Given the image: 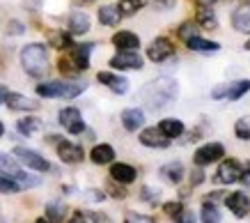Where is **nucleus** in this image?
<instances>
[{"label":"nucleus","instance_id":"1","mask_svg":"<svg viewBox=\"0 0 250 223\" xmlns=\"http://www.w3.org/2000/svg\"><path fill=\"white\" fill-rule=\"evenodd\" d=\"M140 99L154 111H161V108H166L167 104H172L177 99V83L170 81V78H156V81H152V83H147L143 88Z\"/></svg>","mask_w":250,"mask_h":223},{"label":"nucleus","instance_id":"2","mask_svg":"<svg viewBox=\"0 0 250 223\" xmlns=\"http://www.w3.org/2000/svg\"><path fill=\"white\" fill-rule=\"evenodd\" d=\"M21 65L28 76H44L48 71V51H46L44 44H28L21 51Z\"/></svg>","mask_w":250,"mask_h":223},{"label":"nucleus","instance_id":"3","mask_svg":"<svg viewBox=\"0 0 250 223\" xmlns=\"http://www.w3.org/2000/svg\"><path fill=\"white\" fill-rule=\"evenodd\" d=\"M85 90V83L76 81H48L37 85V94L46 99H74Z\"/></svg>","mask_w":250,"mask_h":223},{"label":"nucleus","instance_id":"4","mask_svg":"<svg viewBox=\"0 0 250 223\" xmlns=\"http://www.w3.org/2000/svg\"><path fill=\"white\" fill-rule=\"evenodd\" d=\"M0 175L12 177L16 184H19V189H35V186L42 184V182H39V177L23 173L21 166L14 163V159H12L9 154H2V152H0Z\"/></svg>","mask_w":250,"mask_h":223},{"label":"nucleus","instance_id":"5","mask_svg":"<svg viewBox=\"0 0 250 223\" xmlns=\"http://www.w3.org/2000/svg\"><path fill=\"white\" fill-rule=\"evenodd\" d=\"M241 175H243L241 163L236 161V159H225L218 166L216 182H220V184H236V182H241Z\"/></svg>","mask_w":250,"mask_h":223},{"label":"nucleus","instance_id":"6","mask_svg":"<svg viewBox=\"0 0 250 223\" xmlns=\"http://www.w3.org/2000/svg\"><path fill=\"white\" fill-rule=\"evenodd\" d=\"M248 92H250V81H234V83H229V85H218L211 92V97L213 99L234 101V99H241L243 94H248Z\"/></svg>","mask_w":250,"mask_h":223},{"label":"nucleus","instance_id":"7","mask_svg":"<svg viewBox=\"0 0 250 223\" xmlns=\"http://www.w3.org/2000/svg\"><path fill=\"white\" fill-rule=\"evenodd\" d=\"M14 156L23 166H28L32 170H39V173H46V170H51V163L46 161L42 154L32 152V150H25V147H14Z\"/></svg>","mask_w":250,"mask_h":223},{"label":"nucleus","instance_id":"8","mask_svg":"<svg viewBox=\"0 0 250 223\" xmlns=\"http://www.w3.org/2000/svg\"><path fill=\"white\" fill-rule=\"evenodd\" d=\"M58 120H60V124L69 131V134H83V131H85L83 115H81V111H78V108H74V106L62 108L60 115H58Z\"/></svg>","mask_w":250,"mask_h":223},{"label":"nucleus","instance_id":"9","mask_svg":"<svg viewBox=\"0 0 250 223\" xmlns=\"http://www.w3.org/2000/svg\"><path fill=\"white\" fill-rule=\"evenodd\" d=\"M223 156H225V147L220 145V143H209V145L197 147L195 163L200 166V168H205V166H209V163H216L218 159H223Z\"/></svg>","mask_w":250,"mask_h":223},{"label":"nucleus","instance_id":"10","mask_svg":"<svg viewBox=\"0 0 250 223\" xmlns=\"http://www.w3.org/2000/svg\"><path fill=\"white\" fill-rule=\"evenodd\" d=\"M225 205H228V209L236 219H243V216H248V212H250V196L246 191H234L225 198Z\"/></svg>","mask_w":250,"mask_h":223},{"label":"nucleus","instance_id":"11","mask_svg":"<svg viewBox=\"0 0 250 223\" xmlns=\"http://www.w3.org/2000/svg\"><path fill=\"white\" fill-rule=\"evenodd\" d=\"M140 143L145 147H154V150H166L170 147V138L159 129V127H149V129L140 131Z\"/></svg>","mask_w":250,"mask_h":223},{"label":"nucleus","instance_id":"12","mask_svg":"<svg viewBox=\"0 0 250 223\" xmlns=\"http://www.w3.org/2000/svg\"><path fill=\"white\" fill-rule=\"evenodd\" d=\"M58 156H60L64 163H71V166H74V163L83 161L85 152H83V147L76 145V143H69V140L58 138Z\"/></svg>","mask_w":250,"mask_h":223},{"label":"nucleus","instance_id":"13","mask_svg":"<svg viewBox=\"0 0 250 223\" xmlns=\"http://www.w3.org/2000/svg\"><path fill=\"white\" fill-rule=\"evenodd\" d=\"M172 53H174V46L167 37L154 39L152 44H149V48H147V55H149V60L152 62H163V60H167Z\"/></svg>","mask_w":250,"mask_h":223},{"label":"nucleus","instance_id":"14","mask_svg":"<svg viewBox=\"0 0 250 223\" xmlns=\"http://www.w3.org/2000/svg\"><path fill=\"white\" fill-rule=\"evenodd\" d=\"M110 67L113 69H140L143 67V58L133 51H122V53L110 58Z\"/></svg>","mask_w":250,"mask_h":223},{"label":"nucleus","instance_id":"15","mask_svg":"<svg viewBox=\"0 0 250 223\" xmlns=\"http://www.w3.org/2000/svg\"><path fill=\"white\" fill-rule=\"evenodd\" d=\"M97 78H99V83L108 85L115 94H126L129 92V81H126L124 76H117V74H110V71H101Z\"/></svg>","mask_w":250,"mask_h":223},{"label":"nucleus","instance_id":"16","mask_svg":"<svg viewBox=\"0 0 250 223\" xmlns=\"http://www.w3.org/2000/svg\"><path fill=\"white\" fill-rule=\"evenodd\" d=\"M136 168L129 163H113L110 166V177L117 184H131V182H136Z\"/></svg>","mask_w":250,"mask_h":223},{"label":"nucleus","instance_id":"17","mask_svg":"<svg viewBox=\"0 0 250 223\" xmlns=\"http://www.w3.org/2000/svg\"><path fill=\"white\" fill-rule=\"evenodd\" d=\"M113 44L120 48V51H136V48L140 46V39H138L136 32L120 30L117 35H113Z\"/></svg>","mask_w":250,"mask_h":223},{"label":"nucleus","instance_id":"18","mask_svg":"<svg viewBox=\"0 0 250 223\" xmlns=\"http://www.w3.org/2000/svg\"><path fill=\"white\" fill-rule=\"evenodd\" d=\"M5 104H7L9 111H35V108H39V104L35 99H28V97L14 94V92H7Z\"/></svg>","mask_w":250,"mask_h":223},{"label":"nucleus","instance_id":"19","mask_svg":"<svg viewBox=\"0 0 250 223\" xmlns=\"http://www.w3.org/2000/svg\"><path fill=\"white\" fill-rule=\"evenodd\" d=\"M122 124H124V129L126 131H136L140 129L145 124V113L140 108H126L124 113H122Z\"/></svg>","mask_w":250,"mask_h":223},{"label":"nucleus","instance_id":"20","mask_svg":"<svg viewBox=\"0 0 250 223\" xmlns=\"http://www.w3.org/2000/svg\"><path fill=\"white\" fill-rule=\"evenodd\" d=\"M92 163H97V166H106V163H113L115 161V150L108 143H99L94 145L92 150Z\"/></svg>","mask_w":250,"mask_h":223},{"label":"nucleus","instance_id":"21","mask_svg":"<svg viewBox=\"0 0 250 223\" xmlns=\"http://www.w3.org/2000/svg\"><path fill=\"white\" fill-rule=\"evenodd\" d=\"M94 48V44H81L71 51V62L76 65L78 71H83L90 67V51Z\"/></svg>","mask_w":250,"mask_h":223},{"label":"nucleus","instance_id":"22","mask_svg":"<svg viewBox=\"0 0 250 223\" xmlns=\"http://www.w3.org/2000/svg\"><path fill=\"white\" fill-rule=\"evenodd\" d=\"M69 30H71V35H85L90 30V16L85 12H74L69 16Z\"/></svg>","mask_w":250,"mask_h":223},{"label":"nucleus","instance_id":"23","mask_svg":"<svg viewBox=\"0 0 250 223\" xmlns=\"http://www.w3.org/2000/svg\"><path fill=\"white\" fill-rule=\"evenodd\" d=\"M159 129L166 134L167 138H179L184 134V122L182 120H174V117H166V120H161L159 122Z\"/></svg>","mask_w":250,"mask_h":223},{"label":"nucleus","instance_id":"24","mask_svg":"<svg viewBox=\"0 0 250 223\" xmlns=\"http://www.w3.org/2000/svg\"><path fill=\"white\" fill-rule=\"evenodd\" d=\"M186 46H188L190 51H195V53H211V51H218L220 44H218V42L202 39L200 35H197V37H190L188 42H186Z\"/></svg>","mask_w":250,"mask_h":223},{"label":"nucleus","instance_id":"25","mask_svg":"<svg viewBox=\"0 0 250 223\" xmlns=\"http://www.w3.org/2000/svg\"><path fill=\"white\" fill-rule=\"evenodd\" d=\"M232 23H234V28L239 32L250 35V5H243V7L236 9L234 16H232Z\"/></svg>","mask_w":250,"mask_h":223},{"label":"nucleus","instance_id":"26","mask_svg":"<svg viewBox=\"0 0 250 223\" xmlns=\"http://www.w3.org/2000/svg\"><path fill=\"white\" fill-rule=\"evenodd\" d=\"M197 23L202 25L205 30H216L218 28V19H216L211 7H200L197 5Z\"/></svg>","mask_w":250,"mask_h":223},{"label":"nucleus","instance_id":"27","mask_svg":"<svg viewBox=\"0 0 250 223\" xmlns=\"http://www.w3.org/2000/svg\"><path fill=\"white\" fill-rule=\"evenodd\" d=\"M120 9H117V5H104V7L99 9V21L104 25H117L120 23Z\"/></svg>","mask_w":250,"mask_h":223},{"label":"nucleus","instance_id":"28","mask_svg":"<svg viewBox=\"0 0 250 223\" xmlns=\"http://www.w3.org/2000/svg\"><path fill=\"white\" fill-rule=\"evenodd\" d=\"M161 175L166 177L167 182H172V184H177V182H182V177H184V166H182L179 161L166 163V166L161 168Z\"/></svg>","mask_w":250,"mask_h":223},{"label":"nucleus","instance_id":"29","mask_svg":"<svg viewBox=\"0 0 250 223\" xmlns=\"http://www.w3.org/2000/svg\"><path fill=\"white\" fill-rule=\"evenodd\" d=\"M64 214H67V205L60 202V200H51V202L46 205V219L60 223L62 219H64Z\"/></svg>","mask_w":250,"mask_h":223},{"label":"nucleus","instance_id":"30","mask_svg":"<svg viewBox=\"0 0 250 223\" xmlns=\"http://www.w3.org/2000/svg\"><path fill=\"white\" fill-rule=\"evenodd\" d=\"M19 134H23V136H35L39 129H42V120L39 117H23V120H19Z\"/></svg>","mask_w":250,"mask_h":223},{"label":"nucleus","instance_id":"31","mask_svg":"<svg viewBox=\"0 0 250 223\" xmlns=\"http://www.w3.org/2000/svg\"><path fill=\"white\" fill-rule=\"evenodd\" d=\"M145 5H147V0H122L120 5H117V9H120L122 16H133L138 9H143Z\"/></svg>","mask_w":250,"mask_h":223},{"label":"nucleus","instance_id":"32","mask_svg":"<svg viewBox=\"0 0 250 223\" xmlns=\"http://www.w3.org/2000/svg\"><path fill=\"white\" fill-rule=\"evenodd\" d=\"M202 223H220V212H218V207L213 205V202H209L207 200L205 205H202Z\"/></svg>","mask_w":250,"mask_h":223},{"label":"nucleus","instance_id":"33","mask_svg":"<svg viewBox=\"0 0 250 223\" xmlns=\"http://www.w3.org/2000/svg\"><path fill=\"white\" fill-rule=\"evenodd\" d=\"M48 39H51V44H53L55 48H69L71 44H74L71 35H67V32H51Z\"/></svg>","mask_w":250,"mask_h":223},{"label":"nucleus","instance_id":"34","mask_svg":"<svg viewBox=\"0 0 250 223\" xmlns=\"http://www.w3.org/2000/svg\"><path fill=\"white\" fill-rule=\"evenodd\" d=\"M234 134L241 140H250V117H241V120H236Z\"/></svg>","mask_w":250,"mask_h":223},{"label":"nucleus","instance_id":"35","mask_svg":"<svg viewBox=\"0 0 250 223\" xmlns=\"http://www.w3.org/2000/svg\"><path fill=\"white\" fill-rule=\"evenodd\" d=\"M177 35L184 39V42H188L190 37H197V28L193 25V21H186V23L179 25V30H177Z\"/></svg>","mask_w":250,"mask_h":223},{"label":"nucleus","instance_id":"36","mask_svg":"<svg viewBox=\"0 0 250 223\" xmlns=\"http://www.w3.org/2000/svg\"><path fill=\"white\" fill-rule=\"evenodd\" d=\"M19 191V184H16L12 177L0 175V193H16Z\"/></svg>","mask_w":250,"mask_h":223},{"label":"nucleus","instance_id":"37","mask_svg":"<svg viewBox=\"0 0 250 223\" xmlns=\"http://www.w3.org/2000/svg\"><path fill=\"white\" fill-rule=\"evenodd\" d=\"M172 223H195V214L190 209H182L177 216H172Z\"/></svg>","mask_w":250,"mask_h":223},{"label":"nucleus","instance_id":"38","mask_svg":"<svg viewBox=\"0 0 250 223\" xmlns=\"http://www.w3.org/2000/svg\"><path fill=\"white\" fill-rule=\"evenodd\" d=\"M182 209H184V205L179 202V200H174V202H166V205H163V212H166L167 216H177Z\"/></svg>","mask_w":250,"mask_h":223},{"label":"nucleus","instance_id":"39","mask_svg":"<svg viewBox=\"0 0 250 223\" xmlns=\"http://www.w3.org/2000/svg\"><path fill=\"white\" fill-rule=\"evenodd\" d=\"M161 193L156 191V189H149V186H145L143 189V198H145V202H156V198H159Z\"/></svg>","mask_w":250,"mask_h":223},{"label":"nucleus","instance_id":"40","mask_svg":"<svg viewBox=\"0 0 250 223\" xmlns=\"http://www.w3.org/2000/svg\"><path fill=\"white\" fill-rule=\"evenodd\" d=\"M126 223H154L149 216H140V214H133V212H129L126 214Z\"/></svg>","mask_w":250,"mask_h":223},{"label":"nucleus","instance_id":"41","mask_svg":"<svg viewBox=\"0 0 250 223\" xmlns=\"http://www.w3.org/2000/svg\"><path fill=\"white\" fill-rule=\"evenodd\" d=\"M202 179H205V173H202V168L197 166L193 173H190V184L193 186H197V184H202Z\"/></svg>","mask_w":250,"mask_h":223},{"label":"nucleus","instance_id":"42","mask_svg":"<svg viewBox=\"0 0 250 223\" xmlns=\"http://www.w3.org/2000/svg\"><path fill=\"white\" fill-rule=\"evenodd\" d=\"M69 223H87V219H85L83 212H76V214L71 216V221H69Z\"/></svg>","mask_w":250,"mask_h":223},{"label":"nucleus","instance_id":"43","mask_svg":"<svg viewBox=\"0 0 250 223\" xmlns=\"http://www.w3.org/2000/svg\"><path fill=\"white\" fill-rule=\"evenodd\" d=\"M213 2H216V0H197V5H200V7H211Z\"/></svg>","mask_w":250,"mask_h":223},{"label":"nucleus","instance_id":"44","mask_svg":"<svg viewBox=\"0 0 250 223\" xmlns=\"http://www.w3.org/2000/svg\"><path fill=\"white\" fill-rule=\"evenodd\" d=\"M92 219H94L97 223H108V216H104V214H94Z\"/></svg>","mask_w":250,"mask_h":223},{"label":"nucleus","instance_id":"45","mask_svg":"<svg viewBox=\"0 0 250 223\" xmlns=\"http://www.w3.org/2000/svg\"><path fill=\"white\" fill-rule=\"evenodd\" d=\"M9 30H12V32H23V25H19V23H12V25H9Z\"/></svg>","mask_w":250,"mask_h":223},{"label":"nucleus","instance_id":"46","mask_svg":"<svg viewBox=\"0 0 250 223\" xmlns=\"http://www.w3.org/2000/svg\"><path fill=\"white\" fill-rule=\"evenodd\" d=\"M5 97H7V88H2V85H0V104L5 101Z\"/></svg>","mask_w":250,"mask_h":223},{"label":"nucleus","instance_id":"47","mask_svg":"<svg viewBox=\"0 0 250 223\" xmlns=\"http://www.w3.org/2000/svg\"><path fill=\"white\" fill-rule=\"evenodd\" d=\"M35 223H51V221H48V219H37Z\"/></svg>","mask_w":250,"mask_h":223},{"label":"nucleus","instance_id":"48","mask_svg":"<svg viewBox=\"0 0 250 223\" xmlns=\"http://www.w3.org/2000/svg\"><path fill=\"white\" fill-rule=\"evenodd\" d=\"M161 2H163V5H172V0H161Z\"/></svg>","mask_w":250,"mask_h":223},{"label":"nucleus","instance_id":"49","mask_svg":"<svg viewBox=\"0 0 250 223\" xmlns=\"http://www.w3.org/2000/svg\"><path fill=\"white\" fill-rule=\"evenodd\" d=\"M2 134H5V127H2V122H0V136H2Z\"/></svg>","mask_w":250,"mask_h":223},{"label":"nucleus","instance_id":"50","mask_svg":"<svg viewBox=\"0 0 250 223\" xmlns=\"http://www.w3.org/2000/svg\"><path fill=\"white\" fill-rule=\"evenodd\" d=\"M246 51H250V39H248V42H246Z\"/></svg>","mask_w":250,"mask_h":223},{"label":"nucleus","instance_id":"51","mask_svg":"<svg viewBox=\"0 0 250 223\" xmlns=\"http://www.w3.org/2000/svg\"><path fill=\"white\" fill-rule=\"evenodd\" d=\"M248 170H250V161H248Z\"/></svg>","mask_w":250,"mask_h":223},{"label":"nucleus","instance_id":"52","mask_svg":"<svg viewBox=\"0 0 250 223\" xmlns=\"http://www.w3.org/2000/svg\"><path fill=\"white\" fill-rule=\"evenodd\" d=\"M0 223H2V221H0Z\"/></svg>","mask_w":250,"mask_h":223}]
</instances>
